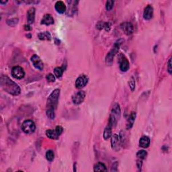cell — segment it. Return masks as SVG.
I'll list each match as a JSON object with an SVG mask.
<instances>
[{
	"label": "cell",
	"instance_id": "6da1fadb",
	"mask_svg": "<svg viewBox=\"0 0 172 172\" xmlns=\"http://www.w3.org/2000/svg\"><path fill=\"white\" fill-rule=\"evenodd\" d=\"M1 86L6 91L13 95H18L20 93V88L17 83L9 79L7 76L1 77Z\"/></svg>",
	"mask_w": 172,
	"mask_h": 172
},
{
	"label": "cell",
	"instance_id": "7a4b0ae2",
	"mask_svg": "<svg viewBox=\"0 0 172 172\" xmlns=\"http://www.w3.org/2000/svg\"><path fill=\"white\" fill-rule=\"evenodd\" d=\"M59 95H60V90L59 89H55L51 95H49L47 100V109L55 110L58 104V100Z\"/></svg>",
	"mask_w": 172,
	"mask_h": 172
},
{
	"label": "cell",
	"instance_id": "3957f363",
	"mask_svg": "<svg viewBox=\"0 0 172 172\" xmlns=\"http://www.w3.org/2000/svg\"><path fill=\"white\" fill-rule=\"evenodd\" d=\"M122 41H123V40L120 39L114 43L113 48H112V50L108 53V55H107V56L106 57V63L107 65H111L112 64L114 57L116 55V54H117V53L118 52V50H119L120 47V45H121Z\"/></svg>",
	"mask_w": 172,
	"mask_h": 172
},
{
	"label": "cell",
	"instance_id": "277c9868",
	"mask_svg": "<svg viewBox=\"0 0 172 172\" xmlns=\"http://www.w3.org/2000/svg\"><path fill=\"white\" fill-rule=\"evenodd\" d=\"M120 116V108L118 104H114L113 108L112 110L111 114H110V119H109L108 125L111 127H114L116 125V122L119 120Z\"/></svg>",
	"mask_w": 172,
	"mask_h": 172
},
{
	"label": "cell",
	"instance_id": "5b68a950",
	"mask_svg": "<svg viewBox=\"0 0 172 172\" xmlns=\"http://www.w3.org/2000/svg\"><path fill=\"white\" fill-rule=\"evenodd\" d=\"M22 129L26 134H32L35 131L36 125L32 120H27L22 123Z\"/></svg>",
	"mask_w": 172,
	"mask_h": 172
},
{
	"label": "cell",
	"instance_id": "8992f818",
	"mask_svg": "<svg viewBox=\"0 0 172 172\" xmlns=\"http://www.w3.org/2000/svg\"><path fill=\"white\" fill-rule=\"evenodd\" d=\"M11 75L16 79H21L24 78L25 73L23 69L20 66L14 67L11 70Z\"/></svg>",
	"mask_w": 172,
	"mask_h": 172
},
{
	"label": "cell",
	"instance_id": "52a82bcc",
	"mask_svg": "<svg viewBox=\"0 0 172 172\" xmlns=\"http://www.w3.org/2000/svg\"><path fill=\"white\" fill-rule=\"evenodd\" d=\"M85 97V92L84 91H79L73 95L72 100L75 104H80L83 102Z\"/></svg>",
	"mask_w": 172,
	"mask_h": 172
},
{
	"label": "cell",
	"instance_id": "ba28073f",
	"mask_svg": "<svg viewBox=\"0 0 172 172\" xmlns=\"http://www.w3.org/2000/svg\"><path fill=\"white\" fill-rule=\"evenodd\" d=\"M111 145L112 148L115 151L120 150L121 145V139L116 134H114L111 137Z\"/></svg>",
	"mask_w": 172,
	"mask_h": 172
},
{
	"label": "cell",
	"instance_id": "9c48e42d",
	"mask_svg": "<svg viewBox=\"0 0 172 172\" xmlns=\"http://www.w3.org/2000/svg\"><path fill=\"white\" fill-rule=\"evenodd\" d=\"M88 82V77L85 75H80L75 81V87L77 89H82L87 85Z\"/></svg>",
	"mask_w": 172,
	"mask_h": 172
},
{
	"label": "cell",
	"instance_id": "30bf717a",
	"mask_svg": "<svg viewBox=\"0 0 172 172\" xmlns=\"http://www.w3.org/2000/svg\"><path fill=\"white\" fill-rule=\"evenodd\" d=\"M31 61L33 64L34 67L37 69L42 71L44 68V65L43 61L40 59V57L38 55H34L31 57Z\"/></svg>",
	"mask_w": 172,
	"mask_h": 172
},
{
	"label": "cell",
	"instance_id": "8fae6325",
	"mask_svg": "<svg viewBox=\"0 0 172 172\" xmlns=\"http://www.w3.org/2000/svg\"><path fill=\"white\" fill-rule=\"evenodd\" d=\"M120 28H121L124 33L127 35H131L133 34L134 27L133 25L130 22H124L120 25Z\"/></svg>",
	"mask_w": 172,
	"mask_h": 172
},
{
	"label": "cell",
	"instance_id": "7c38bea8",
	"mask_svg": "<svg viewBox=\"0 0 172 172\" xmlns=\"http://www.w3.org/2000/svg\"><path fill=\"white\" fill-rule=\"evenodd\" d=\"M153 16V8L151 5H149L145 7L144 9V12H143V18L145 20H151Z\"/></svg>",
	"mask_w": 172,
	"mask_h": 172
},
{
	"label": "cell",
	"instance_id": "4fadbf2b",
	"mask_svg": "<svg viewBox=\"0 0 172 172\" xmlns=\"http://www.w3.org/2000/svg\"><path fill=\"white\" fill-rule=\"evenodd\" d=\"M55 8L59 14H63L66 11V5L62 1H58L55 3Z\"/></svg>",
	"mask_w": 172,
	"mask_h": 172
},
{
	"label": "cell",
	"instance_id": "5bb4252c",
	"mask_svg": "<svg viewBox=\"0 0 172 172\" xmlns=\"http://www.w3.org/2000/svg\"><path fill=\"white\" fill-rule=\"evenodd\" d=\"M120 69L122 71H127L129 69V62L127 59L125 57H122L120 62Z\"/></svg>",
	"mask_w": 172,
	"mask_h": 172
},
{
	"label": "cell",
	"instance_id": "9a60e30c",
	"mask_svg": "<svg viewBox=\"0 0 172 172\" xmlns=\"http://www.w3.org/2000/svg\"><path fill=\"white\" fill-rule=\"evenodd\" d=\"M41 24H45V25H51V24H54V19L52 16L50 14H46L43 16V19L41 20Z\"/></svg>",
	"mask_w": 172,
	"mask_h": 172
},
{
	"label": "cell",
	"instance_id": "2e32d148",
	"mask_svg": "<svg viewBox=\"0 0 172 172\" xmlns=\"http://www.w3.org/2000/svg\"><path fill=\"white\" fill-rule=\"evenodd\" d=\"M27 20L28 24H32L35 20V9L34 7H31L28 9L27 12Z\"/></svg>",
	"mask_w": 172,
	"mask_h": 172
},
{
	"label": "cell",
	"instance_id": "e0dca14e",
	"mask_svg": "<svg viewBox=\"0 0 172 172\" xmlns=\"http://www.w3.org/2000/svg\"><path fill=\"white\" fill-rule=\"evenodd\" d=\"M135 118H136V113L135 112H132L131 115L128 118L127 122V129H131L134 125V122H135Z\"/></svg>",
	"mask_w": 172,
	"mask_h": 172
},
{
	"label": "cell",
	"instance_id": "ac0fdd59",
	"mask_svg": "<svg viewBox=\"0 0 172 172\" xmlns=\"http://www.w3.org/2000/svg\"><path fill=\"white\" fill-rule=\"evenodd\" d=\"M139 145L141 147L143 148H147L150 145V139L148 137L143 136L140 139L139 141Z\"/></svg>",
	"mask_w": 172,
	"mask_h": 172
},
{
	"label": "cell",
	"instance_id": "d6986e66",
	"mask_svg": "<svg viewBox=\"0 0 172 172\" xmlns=\"http://www.w3.org/2000/svg\"><path fill=\"white\" fill-rule=\"evenodd\" d=\"M46 135L47 136L51 139H57L59 138V135L57 134V131L55 130H47L46 131Z\"/></svg>",
	"mask_w": 172,
	"mask_h": 172
},
{
	"label": "cell",
	"instance_id": "ffe728a7",
	"mask_svg": "<svg viewBox=\"0 0 172 172\" xmlns=\"http://www.w3.org/2000/svg\"><path fill=\"white\" fill-rule=\"evenodd\" d=\"M39 39L41 41H51V35L49 32H43L39 34Z\"/></svg>",
	"mask_w": 172,
	"mask_h": 172
},
{
	"label": "cell",
	"instance_id": "44dd1931",
	"mask_svg": "<svg viewBox=\"0 0 172 172\" xmlns=\"http://www.w3.org/2000/svg\"><path fill=\"white\" fill-rule=\"evenodd\" d=\"M93 171H107L106 166L103 163H97L95 164L93 167Z\"/></svg>",
	"mask_w": 172,
	"mask_h": 172
},
{
	"label": "cell",
	"instance_id": "7402d4cb",
	"mask_svg": "<svg viewBox=\"0 0 172 172\" xmlns=\"http://www.w3.org/2000/svg\"><path fill=\"white\" fill-rule=\"evenodd\" d=\"M112 127L110 125H108L106 129H105L104 131V135H103V137H104V139L105 140H108V139L111 137L112 135Z\"/></svg>",
	"mask_w": 172,
	"mask_h": 172
},
{
	"label": "cell",
	"instance_id": "603a6c76",
	"mask_svg": "<svg viewBox=\"0 0 172 172\" xmlns=\"http://www.w3.org/2000/svg\"><path fill=\"white\" fill-rule=\"evenodd\" d=\"M63 71L64 69L62 67H56L54 69L55 76L57 78L61 77L63 75Z\"/></svg>",
	"mask_w": 172,
	"mask_h": 172
},
{
	"label": "cell",
	"instance_id": "cb8c5ba5",
	"mask_svg": "<svg viewBox=\"0 0 172 172\" xmlns=\"http://www.w3.org/2000/svg\"><path fill=\"white\" fill-rule=\"evenodd\" d=\"M46 157H47V159L49 161H52L53 159H54L55 157V155L54 153L52 150H49L47 151V153H46Z\"/></svg>",
	"mask_w": 172,
	"mask_h": 172
},
{
	"label": "cell",
	"instance_id": "d4e9b609",
	"mask_svg": "<svg viewBox=\"0 0 172 172\" xmlns=\"http://www.w3.org/2000/svg\"><path fill=\"white\" fill-rule=\"evenodd\" d=\"M137 157L141 159H144L147 156V152L145 150H141L139 152H137Z\"/></svg>",
	"mask_w": 172,
	"mask_h": 172
},
{
	"label": "cell",
	"instance_id": "484cf974",
	"mask_svg": "<svg viewBox=\"0 0 172 172\" xmlns=\"http://www.w3.org/2000/svg\"><path fill=\"white\" fill-rule=\"evenodd\" d=\"M47 116L48 118H50L51 120H53L55 118V113L54 110H51V109H47Z\"/></svg>",
	"mask_w": 172,
	"mask_h": 172
},
{
	"label": "cell",
	"instance_id": "4316f807",
	"mask_svg": "<svg viewBox=\"0 0 172 172\" xmlns=\"http://www.w3.org/2000/svg\"><path fill=\"white\" fill-rule=\"evenodd\" d=\"M18 19L17 18H12L10 19V20H7V24H8L9 26H14L16 25V24H18Z\"/></svg>",
	"mask_w": 172,
	"mask_h": 172
},
{
	"label": "cell",
	"instance_id": "83f0119b",
	"mask_svg": "<svg viewBox=\"0 0 172 172\" xmlns=\"http://www.w3.org/2000/svg\"><path fill=\"white\" fill-rule=\"evenodd\" d=\"M129 87L131 88V91H134L135 89V79H134V77H131L130 79L129 83Z\"/></svg>",
	"mask_w": 172,
	"mask_h": 172
},
{
	"label": "cell",
	"instance_id": "f1b7e54d",
	"mask_svg": "<svg viewBox=\"0 0 172 172\" xmlns=\"http://www.w3.org/2000/svg\"><path fill=\"white\" fill-rule=\"evenodd\" d=\"M114 3V1H107L106 4V10H108V11L111 10V9L113 8Z\"/></svg>",
	"mask_w": 172,
	"mask_h": 172
},
{
	"label": "cell",
	"instance_id": "f546056e",
	"mask_svg": "<svg viewBox=\"0 0 172 172\" xmlns=\"http://www.w3.org/2000/svg\"><path fill=\"white\" fill-rule=\"evenodd\" d=\"M46 78H47V81L49 82H54L55 81V76L53 75V74H51V73L48 74Z\"/></svg>",
	"mask_w": 172,
	"mask_h": 172
},
{
	"label": "cell",
	"instance_id": "4dcf8cb0",
	"mask_svg": "<svg viewBox=\"0 0 172 172\" xmlns=\"http://www.w3.org/2000/svg\"><path fill=\"white\" fill-rule=\"evenodd\" d=\"M105 24H106V23H104L103 22H99L96 24V27L97 29L102 30V29H103V28H105Z\"/></svg>",
	"mask_w": 172,
	"mask_h": 172
},
{
	"label": "cell",
	"instance_id": "1f68e13d",
	"mask_svg": "<svg viewBox=\"0 0 172 172\" xmlns=\"http://www.w3.org/2000/svg\"><path fill=\"white\" fill-rule=\"evenodd\" d=\"M55 131H57V134L60 136L61 134H62L63 131V128L61 127V126H57V127L55 128Z\"/></svg>",
	"mask_w": 172,
	"mask_h": 172
},
{
	"label": "cell",
	"instance_id": "d6a6232c",
	"mask_svg": "<svg viewBox=\"0 0 172 172\" xmlns=\"http://www.w3.org/2000/svg\"><path fill=\"white\" fill-rule=\"evenodd\" d=\"M167 71L169 72V73L171 75L172 73V68H171V58L169 59V61H168V64H167Z\"/></svg>",
	"mask_w": 172,
	"mask_h": 172
},
{
	"label": "cell",
	"instance_id": "836d02e7",
	"mask_svg": "<svg viewBox=\"0 0 172 172\" xmlns=\"http://www.w3.org/2000/svg\"><path fill=\"white\" fill-rule=\"evenodd\" d=\"M137 167H138L139 169H141V166H142V161L138 160V161H137Z\"/></svg>",
	"mask_w": 172,
	"mask_h": 172
},
{
	"label": "cell",
	"instance_id": "e575fe53",
	"mask_svg": "<svg viewBox=\"0 0 172 172\" xmlns=\"http://www.w3.org/2000/svg\"><path fill=\"white\" fill-rule=\"evenodd\" d=\"M29 27H30L29 26H26V25L24 26V28H25L26 30H30V28Z\"/></svg>",
	"mask_w": 172,
	"mask_h": 172
},
{
	"label": "cell",
	"instance_id": "d590c367",
	"mask_svg": "<svg viewBox=\"0 0 172 172\" xmlns=\"http://www.w3.org/2000/svg\"><path fill=\"white\" fill-rule=\"evenodd\" d=\"M7 2V1H0V3H1V4H4V3H6Z\"/></svg>",
	"mask_w": 172,
	"mask_h": 172
}]
</instances>
